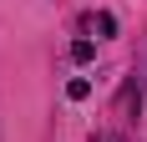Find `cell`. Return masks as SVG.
Instances as JSON below:
<instances>
[{"label":"cell","instance_id":"obj_2","mask_svg":"<svg viewBox=\"0 0 147 142\" xmlns=\"http://www.w3.org/2000/svg\"><path fill=\"white\" fill-rule=\"evenodd\" d=\"M66 97H71V101H86L91 97V81H86V76H71V81H66Z\"/></svg>","mask_w":147,"mask_h":142},{"label":"cell","instance_id":"obj_1","mask_svg":"<svg viewBox=\"0 0 147 142\" xmlns=\"http://www.w3.org/2000/svg\"><path fill=\"white\" fill-rule=\"evenodd\" d=\"M91 26H96V36L107 41V36H117V15H112V10H96V20H91Z\"/></svg>","mask_w":147,"mask_h":142},{"label":"cell","instance_id":"obj_3","mask_svg":"<svg viewBox=\"0 0 147 142\" xmlns=\"http://www.w3.org/2000/svg\"><path fill=\"white\" fill-rule=\"evenodd\" d=\"M91 56H96V46H91V41H76V46H71V61H81V66H86Z\"/></svg>","mask_w":147,"mask_h":142}]
</instances>
